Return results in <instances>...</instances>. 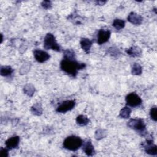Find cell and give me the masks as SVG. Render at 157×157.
<instances>
[{"label": "cell", "mask_w": 157, "mask_h": 157, "mask_svg": "<svg viewBox=\"0 0 157 157\" xmlns=\"http://www.w3.org/2000/svg\"><path fill=\"white\" fill-rule=\"evenodd\" d=\"M85 64L79 63L75 60L64 59L61 62V69L66 73L74 77L77 75L78 70L85 68Z\"/></svg>", "instance_id": "cell-1"}, {"label": "cell", "mask_w": 157, "mask_h": 157, "mask_svg": "<svg viewBox=\"0 0 157 157\" xmlns=\"http://www.w3.org/2000/svg\"><path fill=\"white\" fill-rule=\"evenodd\" d=\"M82 140L79 137L71 136L65 139L63 142V147L67 150L75 151L82 145Z\"/></svg>", "instance_id": "cell-2"}, {"label": "cell", "mask_w": 157, "mask_h": 157, "mask_svg": "<svg viewBox=\"0 0 157 157\" xmlns=\"http://www.w3.org/2000/svg\"><path fill=\"white\" fill-rule=\"evenodd\" d=\"M127 124L130 128L138 131L139 133H141L143 135L144 133H145L146 126L144 120L141 118L131 119Z\"/></svg>", "instance_id": "cell-3"}, {"label": "cell", "mask_w": 157, "mask_h": 157, "mask_svg": "<svg viewBox=\"0 0 157 157\" xmlns=\"http://www.w3.org/2000/svg\"><path fill=\"white\" fill-rule=\"evenodd\" d=\"M44 48L47 50L52 49L57 52L60 51V47L56 42L54 36L51 33L47 34L44 38Z\"/></svg>", "instance_id": "cell-4"}, {"label": "cell", "mask_w": 157, "mask_h": 157, "mask_svg": "<svg viewBox=\"0 0 157 157\" xmlns=\"http://www.w3.org/2000/svg\"><path fill=\"white\" fill-rule=\"evenodd\" d=\"M126 104L131 107H137L141 104L142 99L136 93H131L128 94L126 97Z\"/></svg>", "instance_id": "cell-5"}, {"label": "cell", "mask_w": 157, "mask_h": 157, "mask_svg": "<svg viewBox=\"0 0 157 157\" xmlns=\"http://www.w3.org/2000/svg\"><path fill=\"white\" fill-rule=\"evenodd\" d=\"M75 106V101L73 100H68L63 102L56 109V112L60 113H65L72 110Z\"/></svg>", "instance_id": "cell-6"}, {"label": "cell", "mask_w": 157, "mask_h": 157, "mask_svg": "<svg viewBox=\"0 0 157 157\" xmlns=\"http://www.w3.org/2000/svg\"><path fill=\"white\" fill-rule=\"evenodd\" d=\"M143 147L147 153L151 155H157V147L153 144L152 140H147L146 142L143 144Z\"/></svg>", "instance_id": "cell-7"}, {"label": "cell", "mask_w": 157, "mask_h": 157, "mask_svg": "<svg viewBox=\"0 0 157 157\" xmlns=\"http://www.w3.org/2000/svg\"><path fill=\"white\" fill-rule=\"evenodd\" d=\"M110 36V32L109 30H105L101 29L99 31L98 34V44L101 45L108 41Z\"/></svg>", "instance_id": "cell-8"}, {"label": "cell", "mask_w": 157, "mask_h": 157, "mask_svg": "<svg viewBox=\"0 0 157 157\" xmlns=\"http://www.w3.org/2000/svg\"><path fill=\"white\" fill-rule=\"evenodd\" d=\"M34 56L36 61L39 63H44L50 58V55L48 53L40 50H34Z\"/></svg>", "instance_id": "cell-9"}, {"label": "cell", "mask_w": 157, "mask_h": 157, "mask_svg": "<svg viewBox=\"0 0 157 157\" xmlns=\"http://www.w3.org/2000/svg\"><path fill=\"white\" fill-rule=\"evenodd\" d=\"M20 142V138L18 136H13L8 139L6 141V146L8 149L12 150L18 147Z\"/></svg>", "instance_id": "cell-10"}, {"label": "cell", "mask_w": 157, "mask_h": 157, "mask_svg": "<svg viewBox=\"0 0 157 157\" xmlns=\"http://www.w3.org/2000/svg\"><path fill=\"white\" fill-rule=\"evenodd\" d=\"M128 20L134 25H138L142 23L143 18L140 15L136 13L131 12L128 17Z\"/></svg>", "instance_id": "cell-11"}, {"label": "cell", "mask_w": 157, "mask_h": 157, "mask_svg": "<svg viewBox=\"0 0 157 157\" xmlns=\"http://www.w3.org/2000/svg\"><path fill=\"white\" fill-rule=\"evenodd\" d=\"M83 150L88 156H93L94 154V147L90 140H87L83 143Z\"/></svg>", "instance_id": "cell-12"}, {"label": "cell", "mask_w": 157, "mask_h": 157, "mask_svg": "<svg viewBox=\"0 0 157 157\" xmlns=\"http://www.w3.org/2000/svg\"><path fill=\"white\" fill-rule=\"evenodd\" d=\"M80 45L82 48L86 53H88L92 45V42L87 38H82L80 40Z\"/></svg>", "instance_id": "cell-13"}, {"label": "cell", "mask_w": 157, "mask_h": 157, "mask_svg": "<svg viewBox=\"0 0 157 157\" xmlns=\"http://www.w3.org/2000/svg\"><path fill=\"white\" fill-rule=\"evenodd\" d=\"M126 52L129 55H130L131 56H134V57L139 56L142 53L141 49L139 47H136V46L132 47L127 49L126 50Z\"/></svg>", "instance_id": "cell-14"}, {"label": "cell", "mask_w": 157, "mask_h": 157, "mask_svg": "<svg viewBox=\"0 0 157 157\" xmlns=\"http://www.w3.org/2000/svg\"><path fill=\"white\" fill-rule=\"evenodd\" d=\"M13 69L9 66H1L0 69L1 75L5 77L10 75L13 73Z\"/></svg>", "instance_id": "cell-15"}, {"label": "cell", "mask_w": 157, "mask_h": 157, "mask_svg": "<svg viewBox=\"0 0 157 157\" xmlns=\"http://www.w3.org/2000/svg\"><path fill=\"white\" fill-rule=\"evenodd\" d=\"M90 120L87 118L86 116L83 115H78L76 118V122L80 126H86L88 124Z\"/></svg>", "instance_id": "cell-16"}, {"label": "cell", "mask_w": 157, "mask_h": 157, "mask_svg": "<svg viewBox=\"0 0 157 157\" xmlns=\"http://www.w3.org/2000/svg\"><path fill=\"white\" fill-rule=\"evenodd\" d=\"M31 112L36 115H40L42 113V108L41 104L39 103H36L31 109Z\"/></svg>", "instance_id": "cell-17"}, {"label": "cell", "mask_w": 157, "mask_h": 157, "mask_svg": "<svg viewBox=\"0 0 157 157\" xmlns=\"http://www.w3.org/2000/svg\"><path fill=\"white\" fill-rule=\"evenodd\" d=\"M112 26L117 30H120L123 28L125 26V22L123 20L120 19H115L113 21Z\"/></svg>", "instance_id": "cell-18"}, {"label": "cell", "mask_w": 157, "mask_h": 157, "mask_svg": "<svg viewBox=\"0 0 157 157\" xmlns=\"http://www.w3.org/2000/svg\"><path fill=\"white\" fill-rule=\"evenodd\" d=\"M131 110L128 107H123L120 112V117L123 118H128L130 117Z\"/></svg>", "instance_id": "cell-19"}, {"label": "cell", "mask_w": 157, "mask_h": 157, "mask_svg": "<svg viewBox=\"0 0 157 157\" xmlns=\"http://www.w3.org/2000/svg\"><path fill=\"white\" fill-rule=\"evenodd\" d=\"M24 92L29 96H32L35 91V88L31 84H27L24 87Z\"/></svg>", "instance_id": "cell-20"}, {"label": "cell", "mask_w": 157, "mask_h": 157, "mask_svg": "<svg viewBox=\"0 0 157 157\" xmlns=\"http://www.w3.org/2000/svg\"><path fill=\"white\" fill-rule=\"evenodd\" d=\"M64 58L69 60H74L75 53L72 50H66L64 52Z\"/></svg>", "instance_id": "cell-21"}, {"label": "cell", "mask_w": 157, "mask_h": 157, "mask_svg": "<svg viewBox=\"0 0 157 157\" xmlns=\"http://www.w3.org/2000/svg\"><path fill=\"white\" fill-rule=\"evenodd\" d=\"M142 72V68L141 66L138 63H134L131 70V72L133 75H140Z\"/></svg>", "instance_id": "cell-22"}, {"label": "cell", "mask_w": 157, "mask_h": 157, "mask_svg": "<svg viewBox=\"0 0 157 157\" xmlns=\"http://www.w3.org/2000/svg\"><path fill=\"white\" fill-rule=\"evenodd\" d=\"M106 136V132L104 130L99 129L96 131L95 134V137L97 140H100L102 138H104Z\"/></svg>", "instance_id": "cell-23"}, {"label": "cell", "mask_w": 157, "mask_h": 157, "mask_svg": "<svg viewBox=\"0 0 157 157\" xmlns=\"http://www.w3.org/2000/svg\"><path fill=\"white\" fill-rule=\"evenodd\" d=\"M150 114L151 118L156 121L157 120V108L156 106H153L151 107Z\"/></svg>", "instance_id": "cell-24"}, {"label": "cell", "mask_w": 157, "mask_h": 157, "mask_svg": "<svg viewBox=\"0 0 157 157\" xmlns=\"http://www.w3.org/2000/svg\"><path fill=\"white\" fill-rule=\"evenodd\" d=\"M41 5L45 9H48L52 7V2L50 1H42Z\"/></svg>", "instance_id": "cell-25"}, {"label": "cell", "mask_w": 157, "mask_h": 157, "mask_svg": "<svg viewBox=\"0 0 157 157\" xmlns=\"http://www.w3.org/2000/svg\"><path fill=\"white\" fill-rule=\"evenodd\" d=\"M0 153H1V156H2V157H6V156H8L7 150L5 148H1Z\"/></svg>", "instance_id": "cell-26"}, {"label": "cell", "mask_w": 157, "mask_h": 157, "mask_svg": "<svg viewBox=\"0 0 157 157\" xmlns=\"http://www.w3.org/2000/svg\"><path fill=\"white\" fill-rule=\"evenodd\" d=\"M96 2H97V4H99V5H104L105 2H106V1H96Z\"/></svg>", "instance_id": "cell-27"}]
</instances>
